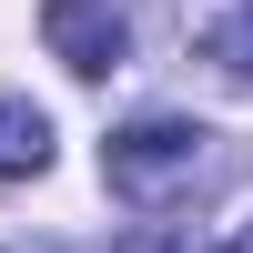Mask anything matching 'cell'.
Listing matches in <instances>:
<instances>
[{
    "label": "cell",
    "instance_id": "cell-1",
    "mask_svg": "<svg viewBox=\"0 0 253 253\" xmlns=\"http://www.w3.org/2000/svg\"><path fill=\"white\" fill-rule=\"evenodd\" d=\"M203 162H213V132H203V122H172V112L122 122V132L101 142V182H112L132 213H162L172 193H193Z\"/></svg>",
    "mask_w": 253,
    "mask_h": 253
},
{
    "label": "cell",
    "instance_id": "cell-2",
    "mask_svg": "<svg viewBox=\"0 0 253 253\" xmlns=\"http://www.w3.org/2000/svg\"><path fill=\"white\" fill-rule=\"evenodd\" d=\"M41 41H51L61 71L112 81L122 51H132V20H122V0H41Z\"/></svg>",
    "mask_w": 253,
    "mask_h": 253
},
{
    "label": "cell",
    "instance_id": "cell-3",
    "mask_svg": "<svg viewBox=\"0 0 253 253\" xmlns=\"http://www.w3.org/2000/svg\"><path fill=\"white\" fill-rule=\"evenodd\" d=\"M31 172H51V122L31 101H0V182H31Z\"/></svg>",
    "mask_w": 253,
    "mask_h": 253
},
{
    "label": "cell",
    "instance_id": "cell-4",
    "mask_svg": "<svg viewBox=\"0 0 253 253\" xmlns=\"http://www.w3.org/2000/svg\"><path fill=\"white\" fill-rule=\"evenodd\" d=\"M203 61H213L223 81H243V91H253V0H243V10H223L213 31H203Z\"/></svg>",
    "mask_w": 253,
    "mask_h": 253
},
{
    "label": "cell",
    "instance_id": "cell-5",
    "mask_svg": "<svg viewBox=\"0 0 253 253\" xmlns=\"http://www.w3.org/2000/svg\"><path fill=\"white\" fill-rule=\"evenodd\" d=\"M122 253H193V243H162V233H142V243H122Z\"/></svg>",
    "mask_w": 253,
    "mask_h": 253
},
{
    "label": "cell",
    "instance_id": "cell-6",
    "mask_svg": "<svg viewBox=\"0 0 253 253\" xmlns=\"http://www.w3.org/2000/svg\"><path fill=\"white\" fill-rule=\"evenodd\" d=\"M233 253H253V243H233Z\"/></svg>",
    "mask_w": 253,
    "mask_h": 253
}]
</instances>
